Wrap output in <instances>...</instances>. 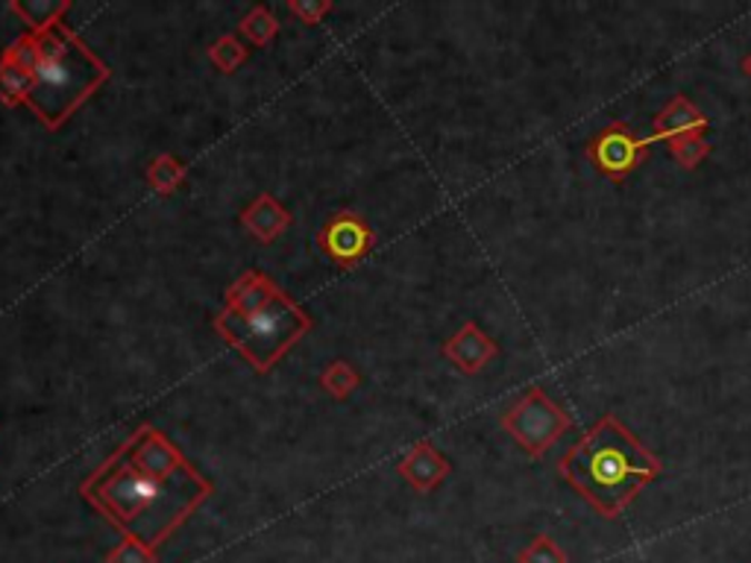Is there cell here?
<instances>
[{
    "label": "cell",
    "mask_w": 751,
    "mask_h": 563,
    "mask_svg": "<svg viewBox=\"0 0 751 563\" xmlns=\"http://www.w3.org/2000/svg\"><path fill=\"white\" fill-rule=\"evenodd\" d=\"M209 493L211 484L154 426L138 428L82 484V496L109 523L150 549L177 532Z\"/></svg>",
    "instance_id": "cell-1"
},
{
    "label": "cell",
    "mask_w": 751,
    "mask_h": 563,
    "mask_svg": "<svg viewBox=\"0 0 751 563\" xmlns=\"http://www.w3.org/2000/svg\"><path fill=\"white\" fill-rule=\"evenodd\" d=\"M557 473L599 516L620 520L643 487L661 478L663 464L620 417L605 414L570 446Z\"/></svg>",
    "instance_id": "cell-2"
},
{
    "label": "cell",
    "mask_w": 751,
    "mask_h": 563,
    "mask_svg": "<svg viewBox=\"0 0 751 563\" xmlns=\"http://www.w3.org/2000/svg\"><path fill=\"white\" fill-rule=\"evenodd\" d=\"M50 27L53 24L41 27L39 36H27L9 50L3 65V91L9 100H30L45 124L57 127L66 121L73 106L106 80L109 71L95 62L80 41L68 32H50Z\"/></svg>",
    "instance_id": "cell-3"
},
{
    "label": "cell",
    "mask_w": 751,
    "mask_h": 563,
    "mask_svg": "<svg viewBox=\"0 0 751 563\" xmlns=\"http://www.w3.org/2000/svg\"><path fill=\"white\" fill-rule=\"evenodd\" d=\"M229 344L267 373L308 332L312 320L267 276L244 274L227 294V306L215 320Z\"/></svg>",
    "instance_id": "cell-4"
},
{
    "label": "cell",
    "mask_w": 751,
    "mask_h": 563,
    "mask_svg": "<svg viewBox=\"0 0 751 563\" xmlns=\"http://www.w3.org/2000/svg\"><path fill=\"white\" fill-rule=\"evenodd\" d=\"M502 428L523 446L525 455L541 458L573 428V417L541 385H534L502 414Z\"/></svg>",
    "instance_id": "cell-5"
},
{
    "label": "cell",
    "mask_w": 751,
    "mask_h": 563,
    "mask_svg": "<svg viewBox=\"0 0 751 563\" xmlns=\"http://www.w3.org/2000/svg\"><path fill=\"white\" fill-rule=\"evenodd\" d=\"M652 138H640L625 121L607 124L587 141V156L593 168L611 182H625L646 161Z\"/></svg>",
    "instance_id": "cell-6"
},
{
    "label": "cell",
    "mask_w": 751,
    "mask_h": 563,
    "mask_svg": "<svg viewBox=\"0 0 751 563\" xmlns=\"http://www.w3.org/2000/svg\"><path fill=\"white\" fill-rule=\"evenodd\" d=\"M708 127H711L708 115L686 95H675L654 118L652 141L661 138L663 145H672V141H681V138L708 136Z\"/></svg>",
    "instance_id": "cell-7"
},
{
    "label": "cell",
    "mask_w": 751,
    "mask_h": 563,
    "mask_svg": "<svg viewBox=\"0 0 751 563\" xmlns=\"http://www.w3.org/2000/svg\"><path fill=\"white\" fill-rule=\"evenodd\" d=\"M496 353H500L496 340L487 338L485 332L478 329V323H473V320L464 323V326L455 332L453 338L444 344L446 358H449V362H453L461 373H467V376L485 371V364L493 362Z\"/></svg>",
    "instance_id": "cell-8"
},
{
    "label": "cell",
    "mask_w": 751,
    "mask_h": 563,
    "mask_svg": "<svg viewBox=\"0 0 751 563\" xmlns=\"http://www.w3.org/2000/svg\"><path fill=\"white\" fill-rule=\"evenodd\" d=\"M449 461L441 455V452L432 446V443H417L405 461L399 464V475H403L405 482L412 484L417 493H432L437 484L444 482L446 475H449Z\"/></svg>",
    "instance_id": "cell-9"
},
{
    "label": "cell",
    "mask_w": 751,
    "mask_h": 563,
    "mask_svg": "<svg viewBox=\"0 0 751 563\" xmlns=\"http://www.w3.org/2000/svg\"><path fill=\"white\" fill-rule=\"evenodd\" d=\"M320 244H324L329 256H335L338 261H356L362 258V253H367L370 247V233H367V226L358 224L353 215H338V218L332 220L329 226L320 235Z\"/></svg>",
    "instance_id": "cell-10"
},
{
    "label": "cell",
    "mask_w": 751,
    "mask_h": 563,
    "mask_svg": "<svg viewBox=\"0 0 751 563\" xmlns=\"http://www.w3.org/2000/svg\"><path fill=\"white\" fill-rule=\"evenodd\" d=\"M244 226L250 229L259 241H274L276 235L283 233L285 226L291 224V215L279 206V203L270 197V194H261L259 200L253 203L250 209L244 211Z\"/></svg>",
    "instance_id": "cell-11"
},
{
    "label": "cell",
    "mask_w": 751,
    "mask_h": 563,
    "mask_svg": "<svg viewBox=\"0 0 751 563\" xmlns=\"http://www.w3.org/2000/svg\"><path fill=\"white\" fill-rule=\"evenodd\" d=\"M670 156L679 161V168L684 170H695L702 165L708 156L713 154V145L708 141V136H693V138H681V141H672Z\"/></svg>",
    "instance_id": "cell-12"
},
{
    "label": "cell",
    "mask_w": 751,
    "mask_h": 563,
    "mask_svg": "<svg viewBox=\"0 0 751 563\" xmlns=\"http://www.w3.org/2000/svg\"><path fill=\"white\" fill-rule=\"evenodd\" d=\"M147 177H150V186H154L156 191L170 194L179 182H182V177H186V165H179L174 156H159V159L150 165V170H147Z\"/></svg>",
    "instance_id": "cell-13"
},
{
    "label": "cell",
    "mask_w": 751,
    "mask_h": 563,
    "mask_svg": "<svg viewBox=\"0 0 751 563\" xmlns=\"http://www.w3.org/2000/svg\"><path fill=\"white\" fill-rule=\"evenodd\" d=\"M517 563H570L566 552L557 546L550 534H537L528 546L520 552Z\"/></svg>",
    "instance_id": "cell-14"
},
{
    "label": "cell",
    "mask_w": 751,
    "mask_h": 563,
    "mask_svg": "<svg viewBox=\"0 0 751 563\" xmlns=\"http://www.w3.org/2000/svg\"><path fill=\"white\" fill-rule=\"evenodd\" d=\"M276 30H279V24H276V18L270 16L265 7H256L250 16L241 21V32L253 41V45H267V41L276 36Z\"/></svg>",
    "instance_id": "cell-15"
},
{
    "label": "cell",
    "mask_w": 751,
    "mask_h": 563,
    "mask_svg": "<svg viewBox=\"0 0 751 563\" xmlns=\"http://www.w3.org/2000/svg\"><path fill=\"white\" fill-rule=\"evenodd\" d=\"M320 382H324V387L329 391L332 396H335V399H344L349 391H356V387H358V373L353 371L349 364L335 362L329 371L324 373V378H320Z\"/></svg>",
    "instance_id": "cell-16"
},
{
    "label": "cell",
    "mask_w": 751,
    "mask_h": 563,
    "mask_svg": "<svg viewBox=\"0 0 751 563\" xmlns=\"http://www.w3.org/2000/svg\"><path fill=\"white\" fill-rule=\"evenodd\" d=\"M109 563H159L156 549L145 546L141 540L123 537L118 546L109 552Z\"/></svg>",
    "instance_id": "cell-17"
},
{
    "label": "cell",
    "mask_w": 751,
    "mask_h": 563,
    "mask_svg": "<svg viewBox=\"0 0 751 563\" xmlns=\"http://www.w3.org/2000/svg\"><path fill=\"white\" fill-rule=\"evenodd\" d=\"M244 57H247V50L238 48V41L235 39H220L218 45L211 48V59H215V65L224 68L227 73H233Z\"/></svg>",
    "instance_id": "cell-18"
},
{
    "label": "cell",
    "mask_w": 751,
    "mask_h": 563,
    "mask_svg": "<svg viewBox=\"0 0 751 563\" xmlns=\"http://www.w3.org/2000/svg\"><path fill=\"white\" fill-rule=\"evenodd\" d=\"M329 9V3H320V7H303V3H291V12H297V16H303V21L306 24H312L315 18H320Z\"/></svg>",
    "instance_id": "cell-19"
},
{
    "label": "cell",
    "mask_w": 751,
    "mask_h": 563,
    "mask_svg": "<svg viewBox=\"0 0 751 563\" xmlns=\"http://www.w3.org/2000/svg\"><path fill=\"white\" fill-rule=\"evenodd\" d=\"M743 73H745V77H749V80H751V53H749V57L743 59Z\"/></svg>",
    "instance_id": "cell-20"
}]
</instances>
